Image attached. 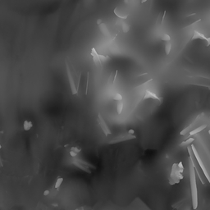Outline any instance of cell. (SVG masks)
<instances>
[{"mask_svg": "<svg viewBox=\"0 0 210 210\" xmlns=\"http://www.w3.org/2000/svg\"><path fill=\"white\" fill-rule=\"evenodd\" d=\"M0 149H1V145H0Z\"/></svg>", "mask_w": 210, "mask_h": 210, "instance_id": "d590c367", "label": "cell"}, {"mask_svg": "<svg viewBox=\"0 0 210 210\" xmlns=\"http://www.w3.org/2000/svg\"><path fill=\"white\" fill-rule=\"evenodd\" d=\"M48 194H49V190H45V191L44 192V196H47V195H48Z\"/></svg>", "mask_w": 210, "mask_h": 210, "instance_id": "4dcf8cb0", "label": "cell"}, {"mask_svg": "<svg viewBox=\"0 0 210 210\" xmlns=\"http://www.w3.org/2000/svg\"><path fill=\"white\" fill-rule=\"evenodd\" d=\"M147 1V0H141V3H144Z\"/></svg>", "mask_w": 210, "mask_h": 210, "instance_id": "836d02e7", "label": "cell"}, {"mask_svg": "<svg viewBox=\"0 0 210 210\" xmlns=\"http://www.w3.org/2000/svg\"><path fill=\"white\" fill-rule=\"evenodd\" d=\"M205 40L207 42L206 44V46L208 47L210 46V37H207L205 36L204 34H202L200 32H199L197 30H194V34L191 37V40Z\"/></svg>", "mask_w": 210, "mask_h": 210, "instance_id": "9c48e42d", "label": "cell"}, {"mask_svg": "<svg viewBox=\"0 0 210 210\" xmlns=\"http://www.w3.org/2000/svg\"><path fill=\"white\" fill-rule=\"evenodd\" d=\"M98 122H99V126H100V128L102 129V131H103V132L104 133L105 135H106V136H108L109 135L112 134V132H111V131H110L109 127H108L107 123L105 122L103 117H102V115H101L100 113L98 114Z\"/></svg>", "mask_w": 210, "mask_h": 210, "instance_id": "52a82bcc", "label": "cell"}, {"mask_svg": "<svg viewBox=\"0 0 210 210\" xmlns=\"http://www.w3.org/2000/svg\"><path fill=\"white\" fill-rule=\"evenodd\" d=\"M136 136L135 135H130L127 133V134H122L115 137L114 139H113L112 141H108V144H117V143H120V142H123V141H130V139H135Z\"/></svg>", "mask_w": 210, "mask_h": 210, "instance_id": "8992f818", "label": "cell"}, {"mask_svg": "<svg viewBox=\"0 0 210 210\" xmlns=\"http://www.w3.org/2000/svg\"><path fill=\"white\" fill-rule=\"evenodd\" d=\"M88 85H89V72L87 73V82H86V89H85V94L88 93Z\"/></svg>", "mask_w": 210, "mask_h": 210, "instance_id": "83f0119b", "label": "cell"}, {"mask_svg": "<svg viewBox=\"0 0 210 210\" xmlns=\"http://www.w3.org/2000/svg\"><path fill=\"white\" fill-rule=\"evenodd\" d=\"M127 133H128V134H130V135H134V134H135V131L132 130V129H131V130L128 131Z\"/></svg>", "mask_w": 210, "mask_h": 210, "instance_id": "f546056e", "label": "cell"}, {"mask_svg": "<svg viewBox=\"0 0 210 210\" xmlns=\"http://www.w3.org/2000/svg\"><path fill=\"white\" fill-rule=\"evenodd\" d=\"M76 210H84V208H83V207H80V208H76Z\"/></svg>", "mask_w": 210, "mask_h": 210, "instance_id": "d6a6232c", "label": "cell"}, {"mask_svg": "<svg viewBox=\"0 0 210 210\" xmlns=\"http://www.w3.org/2000/svg\"><path fill=\"white\" fill-rule=\"evenodd\" d=\"M72 163L74 164V165L76 166V167H79L80 169H81V170H83L84 171H85V172H87V173H91L92 171H91V170H90V167H86L85 165H84L83 163H81L80 162V161L78 160V159H74L72 161Z\"/></svg>", "mask_w": 210, "mask_h": 210, "instance_id": "8fae6325", "label": "cell"}, {"mask_svg": "<svg viewBox=\"0 0 210 210\" xmlns=\"http://www.w3.org/2000/svg\"><path fill=\"white\" fill-rule=\"evenodd\" d=\"M117 72L118 71L116 70V71H113L111 72V74L109 76V78H108V85H113L115 83V80H116V77L117 76Z\"/></svg>", "mask_w": 210, "mask_h": 210, "instance_id": "4fadbf2b", "label": "cell"}, {"mask_svg": "<svg viewBox=\"0 0 210 210\" xmlns=\"http://www.w3.org/2000/svg\"><path fill=\"white\" fill-rule=\"evenodd\" d=\"M171 42H167L165 44V54L166 55H169L171 52Z\"/></svg>", "mask_w": 210, "mask_h": 210, "instance_id": "d6986e66", "label": "cell"}, {"mask_svg": "<svg viewBox=\"0 0 210 210\" xmlns=\"http://www.w3.org/2000/svg\"><path fill=\"white\" fill-rule=\"evenodd\" d=\"M208 134H209V135H210V130H209V131H208Z\"/></svg>", "mask_w": 210, "mask_h": 210, "instance_id": "e575fe53", "label": "cell"}, {"mask_svg": "<svg viewBox=\"0 0 210 210\" xmlns=\"http://www.w3.org/2000/svg\"><path fill=\"white\" fill-rule=\"evenodd\" d=\"M206 127H207V125H202V126H200V127H197V128L193 129V130H192L191 131L189 132V134H190V135H196V134H198V133H199L200 131H204Z\"/></svg>", "mask_w": 210, "mask_h": 210, "instance_id": "9a60e30c", "label": "cell"}, {"mask_svg": "<svg viewBox=\"0 0 210 210\" xmlns=\"http://www.w3.org/2000/svg\"><path fill=\"white\" fill-rule=\"evenodd\" d=\"M65 62H66V73H67V77H68L69 85H70V88H71L72 94L73 95H76L78 94L81 72L80 74H78L76 72V70L73 68V66L70 64V62L67 61V59H66Z\"/></svg>", "mask_w": 210, "mask_h": 210, "instance_id": "6da1fadb", "label": "cell"}, {"mask_svg": "<svg viewBox=\"0 0 210 210\" xmlns=\"http://www.w3.org/2000/svg\"><path fill=\"white\" fill-rule=\"evenodd\" d=\"M161 40H162L163 41L170 42V40H171V37H170L169 34H164L163 36H162V37H161Z\"/></svg>", "mask_w": 210, "mask_h": 210, "instance_id": "cb8c5ba5", "label": "cell"}, {"mask_svg": "<svg viewBox=\"0 0 210 210\" xmlns=\"http://www.w3.org/2000/svg\"><path fill=\"white\" fill-rule=\"evenodd\" d=\"M129 29H130V26L127 22H121V30L124 33L128 32Z\"/></svg>", "mask_w": 210, "mask_h": 210, "instance_id": "ffe728a7", "label": "cell"}, {"mask_svg": "<svg viewBox=\"0 0 210 210\" xmlns=\"http://www.w3.org/2000/svg\"><path fill=\"white\" fill-rule=\"evenodd\" d=\"M201 116H203V113H202L201 115H199V116L196 119H195V121L194 122H192V123H191L190 126H188L187 127H185V129H183V130L180 132V135H185L187 134V133H189L190 131H191V129L195 127V123H196L197 121L199 120V117H201Z\"/></svg>", "mask_w": 210, "mask_h": 210, "instance_id": "7c38bea8", "label": "cell"}, {"mask_svg": "<svg viewBox=\"0 0 210 210\" xmlns=\"http://www.w3.org/2000/svg\"><path fill=\"white\" fill-rule=\"evenodd\" d=\"M165 15H166V11L164 10L163 12V13H159V16H158L157 22H156V26H162V24L163 22V20L165 18Z\"/></svg>", "mask_w": 210, "mask_h": 210, "instance_id": "2e32d148", "label": "cell"}, {"mask_svg": "<svg viewBox=\"0 0 210 210\" xmlns=\"http://www.w3.org/2000/svg\"><path fill=\"white\" fill-rule=\"evenodd\" d=\"M33 127V123L31 121H24V124H23V128H24V130L28 131H30L31 128H32Z\"/></svg>", "mask_w": 210, "mask_h": 210, "instance_id": "e0dca14e", "label": "cell"}, {"mask_svg": "<svg viewBox=\"0 0 210 210\" xmlns=\"http://www.w3.org/2000/svg\"><path fill=\"white\" fill-rule=\"evenodd\" d=\"M113 99L116 100V101H121L122 100V95L120 94H118V93H116L114 94Z\"/></svg>", "mask_w": 210, "mask_h": 210, "instance_id": "484cf974", "label": "cell"}, {"mask_svg": "<svg viewBox=\"0 0 210 210\" xmlns=\"http://www.w3.org/2000/svg\"><path fill=\"white\" fill-rule=\"evenodd\" d=\"M90 55L92 56V58H93V61L94 62V64H95V66H98V67H102L103 62H104L106 60H108V59H109V57H108V56L100 55V54H98L96 49L94 48H91Z\"/></svg>", "mask_w": 210, "mask_h": 210, "instance_id": "5b68a950", "label": "cell"}, {"mask_svg": "<svg viewBox=\"0 0 210 210\" xmlns=\"http://www.w3.org/2000/svg\"><path fill=\"white\" fill-rule=\"evenodd\" d=\"M185 199H183V200L178 202V203H177V204H174L172 205V208H179L180 206L182 205L183 203H185Z\"/></svg>", "mask_w": 210, "mask_h": 210, "instance_id": "d4e9b609", "label": "cell"}, {"mask_svg": "<svg viewBox=\"0 0 210 210\" xmlns=\"http://www.w3.org/2000/svg\"><path fill=\"white\" fill-rule=\"evenodd\" d=\"M189 168H190V189H191V199H192V206L194 210L198 208V190L196 183V172L192 165L191 162L189 163Z\"/></svg>", "mask_w": 210, "mask_h": 210, "instance_id": "7a4b0ae2", "label": "cell"}, {"mask_svg": "<svg viewBox=\"0 0 210 210\" xmlns=\"http://www.w3.org/2000/svg\"><path fill=\"white\" fill-rule=\"evenodd\" d=\"M70 155H71L72 158H75V157H76V155H77V153H75V152H73V151H70Z\"/></svg>", "mask_w": 210, "mask_h": 210, "instance_id": "f1b7e54d", "label": "cell"}, {"mask_svg": "<svg viewBox=\"0 0 210 210\" xmlns=\"http://www.w3.org/2000/svg\"><path fill=\"white\" fill-rule=\"evenodd\" d=\"M71 150H72V151H73V152L76 153H79L81 149H80V148H78V147H72V148L71 149Z\"/></svg>", "mask_w": 210, "mask_h": 210, "instance_id": "4316f807", "label": "cell"}, {"mask_svg": "<svg viewBox=\"0 0 210 210\" xmlns=\"http://www.w3.org/2000/svg\"><path fill=\"white\" fill-rule=\"evenodd\" d=\"M202 146H203V148H204V153H206V156H207V159L209 160V162H210V152H209V150L208 149V148L204 145V144H203L202 143Z\"/></svg>", "mask_w": 210, "mask_h": 210, "instance_id": "603a6c76", "label": "cell"}, {"mask_svg": "<svg viewBox=\"0 0 210 210\" xmlns=\"http://www.w3.org/2000/svg\"><path fill=\"white\" fill-rule=\"evenodd\" d=\"M146 99H153V100H155L157 102H159V103H163V98L161 97H159L156 94L151 92L150 90H145V94L144 96H143V99H142V101H145Z\"/></svg>", "mask_w": 210, "mask_h": 210, "instance_id": "ba28073f", "label": "cell"}, {"mask_svg": "<svg viewBox=\"0 0 210 210\" xmlns=\"http://www.w3.org/2000/svg\"><path fill=\"white\" fill-rule=\"evenodd\" d=\"M62 181H63V178L59 177L58 178L57 181H56V183H55V185H54L55 189H58L59 187H60L61 185H62Z\"/></svg>", "mask_w": 210, "mask_h": 210, "instance_id": "44dd1931", "label": "cell"}, {"mask_svg": "<svg viewBox=\"0 0 210 210\" xmlns=\"http://www.w3.org/2000/svg\"><path fill=\"white\" fill-rule=\"evenodd\" d=\"M101 23H103L102 20H101V19H99V20L97 21V24H98V25H100Z\"/></svg>", "mask_w": 210, "mask_h": 210, "instance_id": "1f68e13d", "label": "cell"}, {"mask_svg": "<svg viewBox=\"0 0 210 210\" xmlns=\"http://www.w3.org/2000/svg\"><path fill=\"white\" fill-rule=\"evenodd\" d=\"M123 107H124V103L123 102L121 101H117V112L118 114H121L122 110H123Z\"/></svg>", "mask_w": 210, "mask_h": 210, "instance_id": "ac0fdd59", "label": "cell"}, {"mask_svg": "<svg viewBox=\"0 0 210 210\" xmlns=\"http://www.w3.org/2000/svg\"><path fill=\"white\" fill-rule=\"evenodd\" d=\"M183 170L184 167L182 162L172 164L171 173L168 178V182L170 185H172L175 184H178L181 181V180L183 179Z\"/></svg>", "mask_w": 210, "mask_h": 210, "instance_id": "3957f363", "label": "cell"}, {"mask_svg": "<svg viewBox=\"0 0 210 210\" xmlns=\"http://www.w3.org/2000/svg\"><path fill=\"white\" fill-rule=\"evenodd\" d=\"M99 29H100V31L102 32V34L105 36H110V34H109V31H108V29L107 26L105 25L104 23H101L100 25H99Z\"/></svg>", "mask_w": 210, "mask_h": 210, "instance_id": "5bb4252c", "label": "cell"}, {"mask_svg": "<svg viewBox=\"0 0 210 210\" xmlns=\"http://www.w3.org/2000/svg\"><path fill=\"white\" fill-rule=\"evenodd\" d=\"M195 141V138H189L188 139H186L185 141L182 142L181 144V146H184V145H190L192 142H194Z\"/></svg>", "mask_w": 210, "mask_h": 210, "instance_id": "7402d4cb", "label": "cell"}, {"mask_svg": "<svg viewBox=\"0 0 210 210\" xmlns=\"http://www.w3.org/2000/svg\"><path fill=\"white\" fill-rule=\"evenodd\" d=\"M190 147H191L192 152H193L194 157L195 158V159L197 160V162H198V163H199V166L200 167V168H201V170L203 171V172H204V176H205V177H206V179H207V181H208L209 184H210V175H209V173H208V171H207V169H206L204 163H203V161H202L201 158H200V155H199V153H198L197 149H196V148H195V146L194 145H191Z\"/></svg>", "mask_w": 210, "mask_h": 210, "instance_id": "277c9868", "label": "cell"}, {"mask_svg": "<svg viewBox=\"0 0 210 210\" xmlns=\"http://www.w3.org/2000/svg\"><path fill=\"white\" fill-rule=\"evenodd\" d=\"M114 14L116 15L117 17H119V18H121V19H127V17H128V13L125 11V10H123L122 8L120 9V8L119 7H117V8H114Z\"/></svg>", "mask_w": 210, "mask_h": 210, "instance_id": "30bf717a", "label": "cell"}]
</instances>
